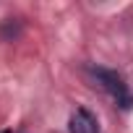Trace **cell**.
Wrapping results in <instances>:
<instances>
[{
    "instance_id": "7a4b0ae2",
    "label": "cell",
    "mask_w": 133,
    "mask_h": 133,
    "mask_svg": "<svg viewBox=\"0 0 133 133\" xmlns=\"http://www.w3.org/2000/svg\"><path fill=\"white\" fill-rule=\"evenodd\" d=\"M71 133H99V123L89 110L78 107L71 115Z\"/></svg>"
},
{
    "instance_id": "3957f363",
    "label": "cell",
    "mask_w": 133,
    "mask_h": 133,
    "mask_svg": "<svg viewBox=\"0 0 133 133\" xmlns=\"http://www.w3.org/2000/svg\"><path fill=\"white\" fill-rule=\"evenodd\" d=\"M0 34H3V39H13V37L18 34V24H13V26H11V24H5Z\"/></svg>"
},
{
    "instance_id": "277c9868",
    "label": "cell",
    "mask_w": 133,
    "mask_h": 133,
    "mask_svg": "<svg viewBox=\"0 0 133 133\" xmlns=\"http://www.w3.org/2000/svg\"><path fill=\"white\" fill-rule=\"evenodd\" d=\"M3 133H11V130H3Z\"/></svg>"
},
{
    "instance_id": "6da1fadb",
    "label": "cell",
    "mask_w": 133,
    "mask_h": 133,
    "mask_svg": "<svg viewBox=\"0 0 133 133\" xmlns=\"http://www.w3.org/2000/svg\"><path fill=\"white\" fill-rule=\"evenodd\" d=\"M89 76H91L104 91H110L123 110H130V107H133V97H130L128 86L123 84L120 73H115V71H110V68H89Z\"/></svg>"
}]
</instances>
